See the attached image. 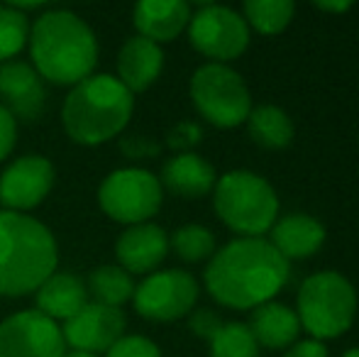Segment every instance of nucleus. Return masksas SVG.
<instances>
[{
	"instance_id": "nucleus-36",
	"label": "nucleus",
	"mask_w": 359,
	"mask_h": 357,
	"mask_svg": "<svg viewBox=\"0 0 359 357\" xmlns=\"http://www.w3.org/2000/svg\"><path fill=\"white\" fill-rule=\"evenodd\" d=\"M64 357H98V355H90V353H81V350H67Z\"/></svg>"
},
{
	"instance_id": "nucleus-14",
	"label": "nucleus",
	"mask_w": 359,
	"mask_h": 357,
	"mask_svg": "<svg viewBox=\"0 0 359 357\" xmlns=\"http://www.w3.org/2000/svg\"><path fill=\"white\" fill-rule=\"evenodd\" d=\"M44 103L47 90L32 64L20 59L0 64V105L13 113L18 123H34L42 115Z\"/></svg>"
},
{
	"instance_id": "nucleus-31",
	"label": "nucleus",
	"mask_w": 359,
	"mask_h": 357,
	"mask_svg": "<svg viewBox=\"0 0 359 357\" xmlns=\"http://www.w3.org/2000/svg\"><path fill=\"white\" fill-rule=\"evenodd\" d=\"M189 328L196 338L201 340H213L215 333L222 328V318L210 309H198V311H191L189 314Z\"/></svg>"
},
{
	"instance_id": "nucleus-5",
	"label": "nucleus",
	"mask_w": 359,
	"mask_h": 357,
	"mask_svg": "<svg viewBox=\"0 0 359 357\" xmlns=\"http://www.w3.org/2000/svg\"><path fill=\"white\" fill-rule=\"evenodd\" d=\"M215 213L242 238H262L279 218V196L264 177L247 169H232L215 181Z\"/></svg>"
},
{
	"instance_id": "nucleus-35",
	"label": "nucleus",
	"mask_w": 359,
	"mask_h": 357,
	"mask_svg": "<svg viewBox=\"0 0 359 357\" xmlns=\"http://www.w3.org/2000/svg\"><path fill=\"white\" fill-rule=\"evenodd\" d=\"M318 10H323V13H347V10L352 8L350 0H340V3H316Z\"/></svg>"
},
{
	"instance_id": "nucleus-2",
	"label": "nucleus",
	"mask_w": 359,
	"mask_h": 357,
	"mask_svg": "<svg viewBox=\"0 0 359 357\" xmlns=\"http://www.w3.org/2000/svg\"><path fill=\"white\" fill-rule=\"evenodd\" d=\"M29 59L34 72L54 86H76L98 64V39L90 25L72 10H44L29 25Z\"/></svg>"
},
{
	"instance_id": "nucleus-13",
	"label": "nucleus",
	"mask_w": 359,
	"mask_h": 357,
	"mask_svg": "<svg viewBox=\"0 0 359 357\" xmlns=\"http://www.w3.org/2000/svg\"><path fill=\"white\" fill-rule=\"evenodd\" d=\"M125 328H128V318H125L123 309L88 301L79 314L62 325V333L64 343L72 350L105 355L125 335Z\"/></svg>"
},
{
	"instance_id": "nucleus-24",
	"label": "nucleus",
	"mask_w": 359,
	"mask_h": 357,
	"mask_svg": "<svg viewBox=\"0 0 359 357\" xmlns=\"http://www.w3.org/2000/svg\"><path fill=\"white\" fill-rule=\"evenodd\" d=\"M296 5L291 0H245L242 18L247 27H255L259 34H279L291 25Z\"/></svg>"
},
{
	"instance_id": "nucleus-27",
	"label": "nucleus",
	"mask_w": 359,
	"mask_h": 357,
	"mask_svg": "<svg viewBox=\"0 0 359 357\" xmlns=\"http://www.w3.org/2000/svg\"><path fill=\"white\" fill-rule=\"evenodd\" d=\"M29 18L10 5H0V64L13 62L27 47Z\"/></svg>"
},
{
	"instance_id": "nucleus-12",
	"label": "nucleus",
	"mask_w": 359,
	"mask_h": 357,
	"mask_svg": "<svg viewBox=\"0 0 359 357\" xmlns=\"http://www.w3.org/2000/svg\"><path fill=\"white\" fill-rule=\"evenodd\" d=\"M57 169L42 154H22L0 174V206L10 213H27L44 203L54 189Z\"/></svg>"
},
{
	"instance_id": "nucleus-26",
	"label": "nucleus",
	"mask_w": 359,
	"mask_h": 357,
	"mask_svg": "<svg viewBox=\"0 0 359 357\" xmlns=\"http://www.w3.org/2000/svg\"><path fill=\"white\" fill-rule=\"evenodd\" d=\"M210 357H259V345L247 323L232 321L222 323V328L210 340Z\"/></svg>"
},
{
	"instance_id": "nucleus-9",
	"label": "nucleus",
	"mask_w": 359,
	"mask_h": 357,
	"mask_svg": "<svg viewBox=\"0 0 359 357\" xmlns=\"http://www.w3.org/2000/svg\"><path fill=\"white\" fill-rule=\"evenodd\" d=\"M186 29L191 47L213 64L232 62L250 47V27L245 18L227 5L203 3L196 13H191Z\"/></svg>"
},
{
	"instance_id": "nucleus-34",
	"label": "nucleus",
	"mask_w": 359,
	"mask_h": 357,
	"mask_svg": "<svg viewBox=\"0 0 359 357\" xmlns=\"http://www.w3.org/2000/svg\"><path fill=\"white\" fill-rule=\"evenodd\" d=\"M10 8H15L18 13L27 15V13H44L47 10V5L44 3H18V0H13V3H8Z\"/></svg>"
},
{
	"instance_id": "nucleus-22",
	"label": "nucleus",
	"mask_w": 359,
	"mask_h": 357,
	"mask_svg": "<svg viewBox=\"0 0 359 357\" xmlns=\"http://www.w3.org/2000/svg\"><path fill=\"white\" fill-rule=\"evenodd\" d=\"M135 279L118 264H100V267L88 271L86 279V289H88V299L95 304L113 306V309H123V304L133 301L135 294Z\"/></svg>"
},
{
	"instance_id": "nucleus-33",
	"label": "nucleus",
	"mask_w": 359,
	"mask_h": 357,
	"mask_svg": "<svg viewBox=\"0 0 359 357\" xmlns=\"http://www.w3.org/2000/svg\"><path fill=\"white\" fill-rule=\"evenodd\" d=\"M284 357H327V348L320 340H298L286 350Z\"/></svg>"
},
{
	"instance_id": "nucleus-3",
	"label": "nucleus",
	"mask_w": 359,
	"mask_h": 357,
	"mask_svg": "<svg viewBox=\"0 0 359 357\" xmlns=\"http://www.w3.org/2000/svg\"><path fill=\"white\" fill-rule=\"evenodd\" d=\"M59 267L54 233L27 213L0 210V296L34 294Z\"/></svg>"
},
{
	"instance_id": "nucleus-37",
	"label": "nucleus",
	"mask_w": 359,
	"mask_h": 357,
	"mask_svg": "<svg viewBox=\"0 0 359 357\" xmlns=\"http://www.w3.org/2000/svg\"><path fill=\"white\" fill-rule=\"evenodd\" d=\"M342 357H359V348H350L347 353H342Z\"/></svg>"
},
{
	"instance_id": "nucleus-7",
	"label": "nucleus",
	"mask_w": 359,
	"mask_h": 357,
	"mask_svg": "<svg viewBox=\"0 0 359 357\" xmlns=\"http://www.w3.org/2000/svg\"><path fill=\"white\" fill-rule=\"evenodd\" d=\"M189 93L201 118L220 130L237 128L250 118V88L230 64L208 62L198 67L191 76Z\"/></svg>"
},
{
	"instance_id": "nucleus-8",
	"label": "nucleus",
	"mask_w": 359,
	"mask_h": 357,
	"mask_svg": "<svg viewBox=\"0 0 359 357\" xmlns=\"http://www.w3.org/2000/svg\"><path fill=\"white\" fill-rule=\"evenodd\" d=\"M164 203L159 177L142 167L113 169L98 186V206L110 220L123 225L151 223Z\"/></svg>"
},
{
	"instance_id": "nucleus-20",
	"label": "nucleus",
	"mask_w": 359,
	"mask_h": 357,
	"mask_svg": "<svg viewBox=\"0 0 359 357\" xmlns=\"http://www.w3.org/2000/svg\"><path fill=\"white\" fill-rule=\"evenodd\" d=\"M88 289L81 276L74 271H54L37 291H34V304L37 311L47 318L57 321L59 325L67 323L72 316L79 314L88 304Z\"/></svg>"
},
{
	"instance_id": "nucleus-23",
	"label": "nucleus",
	"mask_w": 359,
	"mask_h": 357,
	"mask_svg": "<svg viewBox=\"0 0 359 357\" xmlns=\"http://www.w3.org/2000/svg\"><path fill=\"white\" fill-rule=\"evenodd\" d=\"M250 137L264 149H284L293 142V123L279 105H257L247 118Z\"/></svg>"
},
{
	"instance_id": "nucleus-17",
	"label": "nucleus",
	"mask_w": 359,
	"mask_h": 357,
	"mask_svg": "<svg viewBox=\"0 0 359 357\" xmlns=\"http://www.w3.org/2000/svg\"><path fill=\"white\" fill-rule=\"evenodd\" d=\"M325 225L308 213H288L271 225V248L286 260H308L325 245Z\"/></svg>"
},
{
	"instance_id": "nucleus-1",
	"label": "nucleus",
	"mask_w": 359,
	"mask_h": 357,
	"mask_svg": "<svg viewBox=\"0 0 359 357\" xmlns=\"http://www.w3.org/2000/svg\"><path fill=\"white\" fill-rule=\"evenodd\" d=\"M291 267L266 238L230 240L208 260L203 281L220 306L255 311L286 286Z\"/></svg>"
},
{
	"instance_id": "nucleus-29",
	"label": "nucleus",
	"mask_w": 359,
	"mask_h": 357,
	"mask_svg": "<svg viewBox=\"0 0 359 357\" xmlns=\"http://www.w3.org/2000/svg\"><path fill=\"white\" fill-rule=\"evenodd\" d=\"M201 140H203L201 125L191 123V120H184V123H176L174 128L166 133V147H171L176 154L194 152V147L201 144Z\"/></svg>"
},
{
	"instance_id": "nucleus-16",
	"label": "nucleus",
	"mask_w": 359,
	"mask_h": 357,
	"mask_svg": "<svg viewBox=\"0 0 359 357\" xmlns=\"http://www.w3.org/2000/svg\"><path fill=\"white\" fill-rule=\"evenodd\" d=\"M115 69H118V74H115L118 81L130 93H142V90L154 86L156 79L164 72V49L135 34V37L125 39V44L120 47Z\"/></svg>"
},
{
	"instance_id": "nucleus-18",
	"label": "nucleus",
	"mask_w": 359,
	"mask_h": 357,
	"mask_svg": "<svg viewBox=\"0 0 359 357\" xmlns=\"http://www.w3.org/2000/svg\"><path fill=\"white\" fill-rule=\"evenodd\" d=\"M191 22V5L184 0H142L133 10V25L140 37L154 44L174 42Z\"/></svg>"
},
{
	"instance_id": "nucleus-19",
	"label": "nucleus",
	"mask_w": 359,
	"mask_h": 357,
	"mask_svg": "<svg viewBox=\"0 0 359 357\" xmlns=\"http://www.w3.org/2000/svg\"><path fill=\"white\" fill-rule=\"evenodd\" d=\"M217 174L213 164L196 152L174 154L166 159L159 174L161 189L171 191L179 198H203L215 189Z\"/></svg>"
},
{
	"instance_id": "nucleus-30",
	"label": "nucleus",
	"mask_w": 359,
	"mask_h": 357,
	"mask_svg": "<svg viewBox=\"0 0 359 357\" xmlns=\"http://www.w3.org/2000/svg\"><path fill=\"white\" fill-rule=\"evenodd\" d=\"M120 152L128 159H151L159 157L161 144L149 135H123L120 137Z\"/></svg>"
},
{
	"instance_id": "nucleus-15",
	"label": "nucleus",
	"mask_w": 359,
	"mask_h": 357,
	"mask_svg": "<svg viewBox=\"0 0 359 357\" xmlns=\"http://www.w3.org/2000/svg\"><path fill=\"white\" fill-rule=\"evenodd\" d=\"M169 255V235L156 223L130 225L115 240L118 267L128 274H151Z\"/></svg>"
},
{
	"instance_id": "nucleus-11",
	"label": "nucleus",
	"mask_w": 359,
	"mask_h": 357,
	"mask_svg": "<svg viewBox=\"0 0 359 357\" xmlns=\"http://www.w3.org/2000/svg\"><path fill=\"white\" fill-rule=\"evenodd\" d=\"M62 325L37 309H25L0 321V357H64Z\"/></svg>"
},
{
	"instance_id": "nucleus-28",
	"label": "nucleus",
	"mask_w": 359,
	"mask_h": 357,
	"mask_svg": "<svg viewBox=\"0 0 359 357\" xmlns=\"http://www.w3.org/2000/svg\"><path fill=\"white\" fill-rule=\"evenodd\" d=\"M103 357H161V350L144 335H123Z\"/></svg>"
},
{
	"instance_id": "nucleus-4",
	"label": "nucleus",
	"mask_w": 359,
	"mask_h": 357,
	"mask_svg": "<svg viewBox=\"0 0 359 357\" xmlns=\"http://www.w3.org/2000/svg\"><path fill=\"white\" fill-rule=\"evenodd\" d=\"M135 113V95L113 74H90L72 86L62 105V125L69 140L83 147L120 137Z\"/></svg>"
},
{
	"instance_id": "nucleus-25",
	"label": "nucleus",
	"mask_w": 359,
	"mask_h": 357,
	"mask_svg": "<svg viewBox=\"0 0 359 357\" xmlns=\"http://www.w3.org/2000/svg\"><path fill=\"white\" fill-rule=\"evenodd\" d=\"M169 248L179 255V260L196 264L203 262V260H210L215 255V235L205 225L189 223L176 228L169 235Z\"/></svg>"
},
{
	"instance_id": "nucleus-21",
	"label": "nucleus",
	"mask_w": 359,
	"mask_h": 357,
	"mask_svg": "<svg viewBox=\"0 0 359 357\" xmlns=\"http://www.w3.org/2000/svg\"><path fill=\"white\" fill-rule=\"evenodd\" d=\"M247 328L252 330L257 345L281 350L296 343L298 333H301V321H298L296 311L288 309L286 304L269 301V304H262L252 311Z\"/></svg>"
},
{
	"instance_id": "nucleus-6",
	"label": "nucleus",
	"mask_w": 359,
	"mask_h": 357,
	"mask_svg": "<svg viewBox=\"0 0 359 357\" xmlns=\"http://www.w3.org/2000/svg\"><path fill=\"white\" fill-rule=\"evenodd\" d=\"M298 321L313 340L340 338L357 316V291L345 274L335 269L316 271L298 291Z\"/></svg>"
},
{
	"instance_id": "nucleus-10",
	"label": "nucleus",
	"mask_w": 359,
	"mask_h": 357,
	"mask_svg": "<svg viewBox=\"0 0 359 357\" xmlns=\"http://www.w3.org/2000/svg\"><path fill=\"white\" fill-rule=\"evenodd\" d=\"M198 301V281L184 269H156L147 274L133 294V306L142 318L171 323L194 311Z\"/></svg>"
},
{
	"instance_id": "nucleus-32",
	"label": "nucleus",
	"mask_w": 359,
	"mask_h": 357,
	"mask_svg": "<svg viewBox=\"0 0 359 357\" xmlns=\"http://www.w3.org/2000/svg\"><path fill=\"white\" fill-rule=\"evenodd\" d=\"M15 144H18V120L5 105H0V162L13 154Z\"/></svg>"
}]
</instances>
